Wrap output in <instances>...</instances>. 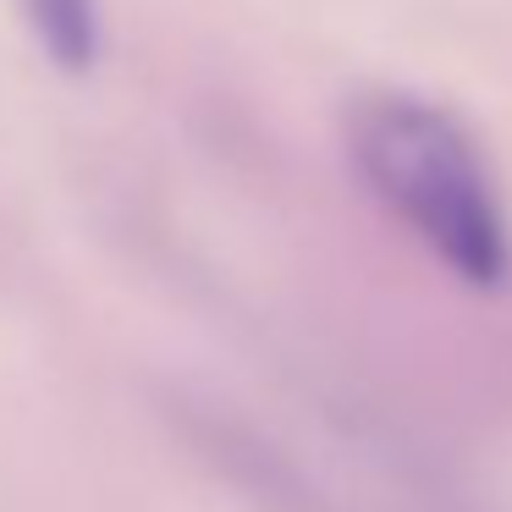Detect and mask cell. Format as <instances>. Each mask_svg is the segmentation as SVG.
Here are the masks:
<instances>
[{
	"label": "cell",
	"instance_id": "cell-2",
	"mask_svg": "<svg viewBox=\"0 0 512 512\" xmlns=\"http://www.w3.org/2000/svg\"><path fill=\"white\" fill-rule=\"evenodd\" d=\"M34 45L67 78H89L105 56V0H17Z\"/></svg>",
	"mask_w": 512,
	"mask_h": 512
},
{
	"label": "cell",
	"instance_id": "cell-1",
	"mask_svg": "<svg viewBox=\"0 0 512 512\" xmlns=\"http://www.w3.org/2000/svg\"><path fill=\"white\" fill-rule=\"evenodd\" d=\"M347 166L364 193L474 292L512 281V215L479 133L413 89H369L347 105Z\"/></svg>",
	"mask_w": 512,
	"mask_h": 512
}]
</instances>
